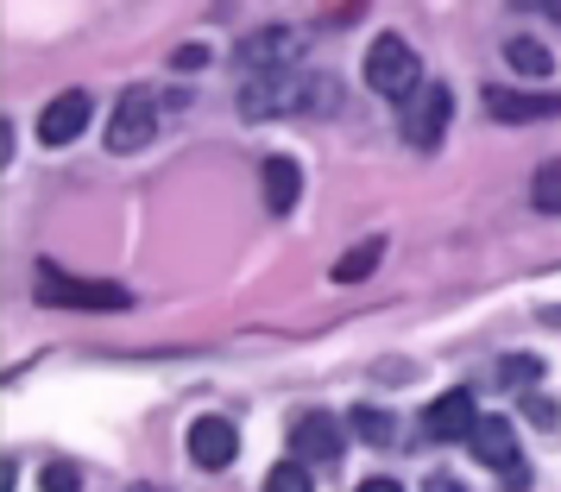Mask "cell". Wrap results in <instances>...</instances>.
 Segmentation results:
<instances>
[{
  "label": "cell",
  "mask_w": 561,
  "mask_h": 492,
  "mask_svg": "<svg viewBox=\"0 0 561 492\" xmlns=\"http://www.w3.org/2000/svg\"><path fill=\"white\" fill-rule=\"evenodd\" d=\"M341 455V423H334L329 411H309L290 423V461H304V467H322Z\"/></svg>",
  "instance_id": "obj_8"
},
{
  "label": "cell",
  "mask_w": 561,
  "mask_h": 492,
  "mask_svg": "<svg viewBox=\"0 0 561 492\" xmlns=\"http://www.w3.org/2000/svg\"><path fill=\"white\" fill-rule=\"evenodd\" d=\"M517 7H536V13H549V20L561 26V0H517Z\"/></svg>",
  "instance_id": "obj_22"
},
{
  "label": "cell",
  "mask_w": 561,
  "mask_h": 492,
  "mask_svg": "<svg viewBox=\"0 0 561 492\" xmlns=\"http://www.w3.org/2000/svg\"><path fill=\"white\" fill-rule=\"evenodd\" d=\"M38 304H64V310H127L133 297L121 285H102V278H77V272L38 265Z\"/></svg>",
  "instance_id": "obj_3"
},
{
  "label": "cell",
  "mask_w": 561,
  "mask_h": 492,
  "mask_svg": "<svg viewBox=\"0 0 561 492\" xmlns=\"http://www.w3.org/2000/svg\"><path fill=\"white\" fill-rule=\"evenodd\" d=\"M38 487L45 492H82V467L77 461H51L45 473H38Z\"/></svg>",
  "instance_id": "obj_20"
},
{
  "label": "cell",
  "mask_w": 561,
  "mask_h": 492,
  "mask_svg": "<svg viewBox=\"0 0 561 492\" xmlns=\"http://www.w3.org/2000/svg\"><path fill=\"white\" fill-rule=\"evenodd\" d=\"M505 57H511V70L530 77V82L556 77V57H549V45H536V38H505Z\"/></svg>",
  "instance_id": "obj_15"
},
{
  "label": "cell",
  "mask_w": 561,
  "mask_h": 492,
  "mask_svg": "<svg viewBox=\"0 0 561 492\" xmlns=\"http://www.w3.org/2000/svg\"><path fill=\"white\" fill-rule=\"evenodd\" d=\"M499 379H505V386H517V391H530L536 379H542V361H536V354H511V361L499 366Z\"/></svg>",
  "instance_id": "obj_19"
},
{
  "label": "cell",
  "mask_w": 561,
  "mask_h": 492,
  "mask_svg": "<svg viewBox=\"0 0 561 492\" xmlns=\"http://www.w3.org/2000/svg\"><path fill=\"white\" fill-rule=\"evenodd\" d=\"M354 492H404V487H398V480H359Z\"/></svg>",
  "instance_id": "obj_24"
},
{
  "label": "cell",
  "mask_w": 561,
  "mask_h": 492,
  "mask_svg": "<svg viewBox=\"0 0 561 492\" xmlns=\"http://www.w3.org/2000/svg\"><path fill=\"white\" fill-rule=\"evenodd\" d=\"M530 203L542 208V215H561V158H549V164L536 171V183H530Z\"/></svg>",
  "instance_id": "obj_17"
},
{
  "label": "cell",
  "mask_w": 561,
  "mask_h": 492,
  "mask_svg": "<svg viewBox=\"0 0 561 492\" xmlns=\"http://www.w3.org/2000/svg\"><path fill=\"white\" fill-rule=\"evenodd\" d=\"M259 183H265V208H272V215H290L297 196H304V164L278 152V158H265V164H259Z\"/></svg>",
  "instance_id": "obj_12"
},
{
  "label": "cell",
  "mask_w": 561,
  "mask_h": 492,
  "mask_svg": "<svg viewBox=\"0 0 561 492\" xmlns=\"http://www.w3.org/2000/svg\"><path fill=\"white\" fill-rule=\"evenodd\" d=\"M290 52H297V32L272 26V32H259V38L240 45V70H259V77H265V70H284V57Z\"/></svg>",
  "instance_id": "obj_13"
},
{
  "label": "cell",
  "mask_w": 561,
  "mask_h": 492,
  "mask_svg": "<svg viewBox=\"0 0 561 492\" xmlns=\"http://www.w3.org/2000/svg\"><path fill=\"white\" fill-rule=\"evenodd\" d=\"M366 82L398 102V95H416V89H423V64H416V52H410L398 32H379V38L366 45Z\"/></svg>",
  "instance_id": "obj_2"
},
{
  "label": "cell",
  "mask_w": 561,
  "mask_h": 492,
  "mask_svg": "<svg viewBox=\"0 0 561 492\" xmlns=\"http://www.w3.org/2000/svg\"><path fill=\"white\" fill-rule=\"evenodd\" d=\"M152 133H158V95L146 89V82L121 89V102H114V114H107V152H139Z\"/></svg>",
  "instance_id": "obj_4"
},
{
  "label": "cell",
  "mask_w": 561,
  "mask_h": 492,
  "mask_svg": "<svg viewBox=\"0 0 561 492\" xmlns=\"http://www.w3.org/2000/svg\"><path fill=\"white\" fill-rule=\"evenodd\" d=\"M233 455H240V430L228 416H196L190 423V461L196 467H233Z\"/></svg>",
  "instance_id": "obj_10"
},
{
  "label": "cell",
  "mask_w": 561,
  "mask_h": 492,
  "mask_svg": "<svg viewBox=\"0 0 561 492\" xmlns=\"http://www.w3.org/2000/svg\"><path fill=\"white\" fill-rule=\"evenodd\" d=\"M121 492H158V487H121Z\"/></svg>",
  "instance_id": "obj_25"
},
{
  "label": "cell",
  "mask_w": 561,
  "mask_h": 492,
  "mask_svg": "<svg viewBox=\"0 0 561 492\" xmlns=\"http://www.w3.org/2000/svg\"><path fill=\"white\" fill-rule=\"evenodd\" d=\"M171 64H178V70H203V64H208V45H183Z\"/></svg>",
  "instance_id": "obj_21"
},
{
  "label": "cell",
  "mask_w": 561,
  "mask_h": 492,
  "mask_svg": "<svg viewBox=\"0 0 561 492\" xmlns=\"http://www.w3.org/2000/svg\"><path fill=\"white\" fill-rule=\"evenodd\" d=\"M423 492H460V480H455V473H435V480H430Z\"/></svg>",
  "instance_id": "obj_23"
},
{
  "label": "cell",
  "mask_w": 561,
  "mask_h": 492,
  "mask_svg": "<svg viewBox=\"0 0 561 492\" xmlns=\"http://www.w3.org/2000/svg\"><path fill=\"white\" fill-rule=\"evenodd\" d=\"M259 492H316V480H309L304 461H278L272 473H265V487Z\"/></svg>",
  "instance_id": "obj_18"
},
{
  "label": "cell",
  "mask_w": 561,
  "mask_h": 492,
  "mask_svg": "<svg viewBox=\"0 0 561 492\" xmlns=\"http://www.w3.org/2000/svg\"><path fill=\"white\" fill-rule=\"evenodd\" d=\"M334 107V82L309 77V70H265L240 89V114L247 121H284V114H322Z\"/></svg>",
  "instance_id": "obj_1"
},
{
  "label": "cell",
  "mask_w": 561,
  "mask_h": 492,
  "mask_svg": "<svg viewBox=\"0 0 561 492\" xmlns=\"http://www.w3.org/2000/svg\"><path fill=\"white\" fill-rule=\"evenodd\" d=\"M89 121H95V102H89L82 89H64V95H57V102L38 114V139H45V146L57 152V146L82 139V133H89Z\"/></svg>",
  "instance_id": "obj_7"
},
{
  "label": "cell",
  "mask_w": 561,
  "mask_h": 492,
  "mask_svg": "<svg viewBox=\"0 0 561 492\" xmlns=\"http://www.w3.org/2000/svg\"><path fill=\"white\" fill-rule=\"evenodd\" d=\"M467 448L480 455L492 473H505L511 492H524L530 487V467H524V448H517V430H511L505 416H480V430L467 436Z\"/></svg>",
  "instance_id": "obj_5"
},
{
  "label": "cell",
  "mask_w": 561,
  "mask_h": 492,
  "mask_svg": "<svg viewBox=\"0 0 561 492\" xmlns=\"http://www.w3.org/2000/svg\"><path fill=\"white\" fill-rule=\"evenodd\" d=\"M485 114L511 121V127H530V121H556L561 95H530V89H485Z\"/></svg>",
  "instance_id": "obj_11"
},
{
  "label": "cell",
  "mask_w": 561,
  "mask_h": 492,
  "mask_svg": "<svg viewBox=\"0 0 561 492\" xmlns=\"http://www.w3.org/2000/svg\"><path fill=\"white\" fill-rule=\"evenodd\" d=\"M448 114H455V95H448V82H423L404 107V139L416 152H435L442 146V133H448Z\"/></svg>",
  "instance_id": "obj_6"
},
{
  "label": "cell",
  "mask_w": 561,
  "mask_h": 492,
  "mask_svg": "<svg viewBox=\"0 0 561 492\" xmlns=\"http://www.w3.org/2000/svg\"><path fill=\"white\" fill-rule=\"evenodd\" d=\"M423 430H430L435 442H460V436H473L480 430V411H473V391L455 386V391H442L430 411H423Z\"/></svg>",
  "instance_id": "obj_9"
},
{
  "label": "cell",
  "mask_w": 561,
  "mask_h": 492,
  "mask_svg": "<svg viewBox=\"0 0 561 492\" xmlns=\"http://www.w3.org/2000/svg\"><path fill=\"white\" fill-rule=\"evenodd\" d=\"M379 260H385V233H373V240H359V247H347L341 260H334V285H359V278H373L379 272Z\"/></svg>",
  "instance_id": "obj_14"
},
{
  "label": "cell",
  "mask_w": 561,
  "mask_h": 492,
  "mask_svg": "<svg viewBox=\"0 0 561 492\" xmlns=\"http://www.w3.org/2000/svg\"><path fill=\"white\" fill-rule=\"evenodd\" d=\"M347 430H354L359 442H373V448L398 442V423H391V411H379V404H359V411L347 416Z\"/></svg>",
  "instance_id": "obj_16"
}]
</instances>
